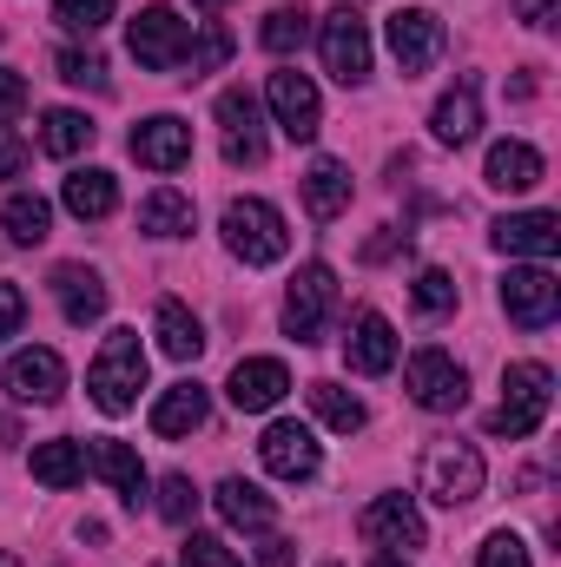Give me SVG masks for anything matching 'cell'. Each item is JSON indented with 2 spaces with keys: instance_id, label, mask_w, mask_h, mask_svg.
I'll return each mask as SVG.
<instances>
[{
  "instance_id": "cell-32",
  "label": "cell",
  "mask_w": 561,
  "mask_h": 567,
  "mask_svg": "<svg viewBox=\"0 0 561 567\" xmlns=\"http://www.w3.org/2000/svg\"><path fill=\"white\" fill-rule=\"evenodd\" d=\"M0 225H7V238H13V245H40V238L53 231V205H47L40 192H13V198H7V212H0Z\"/></svg>"
},
{
  "instance_id": "cell-2",
  "label": "cell",
  "mask_w": 561,
  "mask_h": 567,
  "mask_svg": "<svg viewBox=\"0 0 561 567\" xmlns=\"http://www.w3.org/2000/svg\"><path fill=\"white\" fill-rule=\"evenodd\" d=\"M482 449L476 442H456V435H436L429 449H422V468H417V482H422V495L429 502H442V508H469L476 495H482Z\"/></svg>"
},
{
  "instance_id": "cell-20",
  "label": "cell",
  "mask_w": 561,
  "mask_h": 567,
  "mask_svg": "<svg viewBox=\"0 0 561 567\" xmlns=\"http://www.w3.org/2000/svg\"><path fill=\"white\" fill-rule=\"evenodd\" d=\"M542 152L529 140H496L489 145V165H482V185H496V192H536L542 185Z\"/></svg>"
},
{
  "instance_id": "cell-28",
  "label": "cell",
  "mask_w": 561,
  "mask_h": 567,
  "mask_svg": "<svg viewBox=\"0 0 561 567\" xmlns=\"http://www.w3.org/2000/svg\"><path fill=\"white\" fill-rule=\"evenodd\" d=\"M205 390L198 383H172L159 403H152V435H165V442H178V435H192V429H205Z\"/></svg>"
},
{
  "instance_id": "cell-9",
  "label": "cell",
  "mask_w": 561,
  "mask_h": 567,
  "mask_svg": "<svg viewBox=\"0 0 561 567\" xmlns=\"http://www.w3.org/2000/svg\"><path fill=\"white\" fill-rule=\"evenodd\" d=\"M317 47H324L330 80H344V86H364V80H370V27H364L350 7H337V13L317 27Z\"/></svg>"
},
{
  "instance_id": "cell-39",
  "label": "cell",
  "mask_w": 561,
  "mask_h": 567,
  "mask_svg": "<svg viewBox=\"0 0 561 567\" xmlns=\"http://www.w3.org/2000/svg\"><path fill=\"white\" fill-rule=\"evenodd\" d=\"M417 310H422V317L456 310V278H449V271H422V278H417Z\"/></svg>"
},
{
  "instance_id": "cell-5",
  "label": "cell",
  "mask_w": 561,
  "mask_h": 567,
  "mask_svg": "<svg viewBox=\"0 0 561 567\" xmlns=\"http://www.w3.org/2000/svg\"><path fill=\"white\" fill-rule=\"evenodd\" d=\"M404 390H410V403L429 410V416H456V410L469 403V370H462L449 350L422 343L417 357H410V370H404Z\"/></svg>"
},
{
  "instance_id": "cell-10",
  "label": "cell",
  "mask_w": 561,
  "mask_h": 567,
  "mask_svg": "<svg viewBox=\"0 0 561 567\" xmlns=\"http://www.w3.org/2000/svg\"><path fill=\"white\" fill-rule=\"evenodd\" d=\"M384 33H390V53H397L404 80L429 73V66H436V53H442V20H436L429 7H397Z\"/></svg>"
},
{
  "instance_id": "cell-33",
  "label": "cell",
  "mask_w": 561,
  "mask_h": 567,
  "mask_svg": "<svg viewBox=\"0 0 561 567\" xmlns=\"http://www.w3.org/2000/svg\"><path fill=\"white\" fill-rule=\"evenodd\" d=\"M310 410H317V423L337 429V435H357L364 429V403L350 390H337V383H310Z\"/></svg>"
},
{
  "instance_id": "cell-27",
  "label": "cell",
  "mask_w": 561,
  "mask_h": 567,
  "mask_svg": "<svg viewBox=\"0 0 561 567\" xmlns=\"http://www.w3.org/2000/svg\"><path fill=\"white\" fill-rule=\"evenodd\" d=\"M212 502H218V515H225L232 528H245V535H265V528H272V515H278V508H272V495H265V488H252L245 475H225Z\"/></svg>"
},
{
  "instance_id": "cell-52",
  "label": "cell",
  "mask_w": 561,
  "mask_h": 567,
  "mask_svg": "<svg viewBox=\"0 0 561 567\" xmlns=\"http://www.w3.org/2000/svg\"><path fill=\"white\" fill-rule=\"evenodd\" d=\"M330 567H337V561H330Z\"/></svg>"
},
{
  "instance_id": "cell-26",
  "label": "cell",
  "mask_w": 561,
  "mask_h": 567,
  "mask_svg": "<svg viewBox=\"0 0 561 567\" xmlns=\"http://www.w3.org/2000/svg\"><path fill=\"white\" fill-rule=\"evenodd\" d=\"M152 330H159V350L172 357V363H192L198 350H205V323L178 303V297H159V310H152Z\"/></svg>"
},
{
  "instance_id": "cell-29",
  "label": "cell",
  "mask_w": 561,
  "mask_h": 567,
  "mask_svg": "<svg viewBox=\"0 0 561 567\" xmlns=\"http://www.w3.org/2000/svg\"><path fill=\"white\" fill-rule=\"evenodd\" d=\"M93 140H100V126H93L86 113H73V106H53V113L40 120V152H47V158H73V152H86Z\"/></svg>"
},
{
  "instance_id": "cell-7",
  "label": "cell",
  "mask_w": 561,
  "mask_h": 567,
  "mask_svg": "<svg viewBox=\"0 0 561 567\" xmlns=\"http://www.w3.org/2000/svg\"><path fill=\"white\" fill-rule=\"evenodd\" d=\"M126 47H133V60L145 73H172L185 60V47H192V20H178L172 7H145L140 20L126 27Z\"/></svg>"
},
{
  "instance_id": "cell-45",
  "label": "cell",
  "mask_w": 561,
  "mask_h": 567,
  "mask_svg": "<svg viewBox=\"0 0 561 567\" xmlns=\"http://www.w3.org/2000/svg\"><path fill=\"white\" fill-rule=\"evenodd\" d=\"M20 165H27V145L13 133H0V178H20Z\"/></svg>"
},
{
  "instance_id": "cell-34",
  "label": "cell",
  "mask_w": 561,
  "mask_h": 567,
  "mask_svg": "<svg viewBox=\"0 0 561 567\" xmlns=\"http://www.w3.org/2000/svg\"><path fill=\"white\" fill-rule=\"evenodd\" d=\"M258 40H265V53H297L310 40V13L304 7H272L265 27H258Z\"/></svg>"
},
{
  "instance_id": "cell-31",
  "label": "cell",
  "mask_w": 561,
  "mask_h": 567,
  "mask_svg": "<svg viewBox=\"0 0 561 567\" xmlns=\"http://www.w3.org/2000/svg\"><path fill=\"white\" fill-rule=\"evenodd\" d=\"M140 231L145 238H185V231H192V198L172 192V185H159L140 205Z\"/></svg>"
},
{
  "instance_id": "cell-30",
  "label": "cell",
  "mask_w": 561,
  "mask_h": 567,
  "mask_svg": "<svg viewBox=\"0 0 561 567\" xmlns=\"http://www.w3.org/2000/svg\"><path fill=\"white\" fill-rule=\"evenodd\" d=\"M80 475H86V449H80V442H67V435L33 442V482H47V488H73Z\"/></svg>"
},
{
  "instance_id": "cell-15",
  "label": "cell",
  "mask_w": 561,
  "mask_h": 567,
  "mask_svg": "<svg viewBox=\"0 0 561 567\" xmlns=\"http://www.w3.org/2000/svg\"><path fill=\"white\" fill-rule=\"evenodd\" d=\"M258 462H265L278 482H310L324 455H317V435H310L304 423H272L265 442H258Z\"/></svg>"
},
{
  "instance_id": "cell-24",
  "label": "cell",
  "mask_w": 561,
  "mask_h": 567,
  "mask_svg": "<svg viewBox=\"0 0 561 567\" xmlns=\"http://www.w3.org/2000/svg\"><path fill=\"white\" fill-rule=\"evenodd\" d=\"M304 212H310L317 225H330V218L350 212V172H344L337 158H317V165L304 172Z\"/></svg>"
},
{
  "instance_id": "cell-12",
  "label": "cell",
  "mask_w": 561,
  "mask_h": 567,
  "mask_svg": "<svg viewBox=\"0 0 561 567\" xmlns=\"http://www.w3.org/2000/svg\"><path fill=\"white\" fill-rule=\"evenodd\" d=\"M265 100H272V113H278L284 140H297V145L317 140V126H324V106H317V86H310L304 73H272Z\"/></svg>"
},
{
  "instance_id": "cell-11",
  "label": "cell",
  "mask_w": 561,
  "mask_h": 567,
  "mask_svg": "<svg viewBox=\"0 0 561 567\" xmlns=\"http://www.w3.org/2000/svg\"><path fill=\"white\" fill-rule=\"evenodd\" d=\"M7 396L13 403H60V390H67V363H60V350H20V357H7Z\"/></svg>"
},
{
  "instance_id": "cell-50",
  "label": "cell",
  "mask_w": 561,
  "mask_h": 567,
  "mask_svg": "<svg viewBox=\"0 0 561 567\" xmlns=\"http://www.w3.org/2000/svg\"><path fill=\"white\" fill-rule=\"evenodd\" d=\"M192 7H205V13H218V7H225V0H192Z\"/></svg>"
},
{
  "instance_id": "cell-16",
  "label": "cell",
  "mask_w": 561,
  "mask_h": 567,
  "mask_svg": "<svg viewBox=\"0 0 561 567\" xmlns=\"http://www.w3.org/2000/svg\"><path fill=\"white\" fill-rule=\"evenodd\" d=\"M357 535L377 542V548H422V515L410 495H377L364 515H357Z\"/></svg>"
},
{
  "instance_id": "cell-3",
  "label": "cell",
  "mask_w": 561,
  "mask_h": 567,
  "mask_svg": "<svg viewBox=\"0 0 561 567\" xmlns=\"http://www.w3.org/2000/svg\"><path fill=\"white\" fill-rule=\"evenodd\" d=\"M549 403H555L549 363H509V370H502V410L489 416V435H509V442L536 435L542 416H549Z\"/></svg>"
},
{
  "instance_id": "cell-4",
  "label": "cell",
  "mask_w": 561,
  "mask_h": 567,
  "mask_svg": "<svg viewBox=\"0 0 561 567\" xmlns=\"http://www.w3.org/2000/svg\"><path fill=\"white\" fill-rule=\"evenodd\" d=\"M225 245H232V258L238 265H278L284 251H290V231H284V212L278 205H265V198H232L225 205Z\"/></svg>"
},
{
  "instance_id": "cell-14",
  "label": "cell",
  "mask_w": 561,
  "mask_h": 567,
  "mask_svg": "<svg viewBox=\"0 0 561 567\" xmlns=\"http://www.w3.org/2000/svg\"><path fill=\"white\" fill-rule=\"evenodd\" d=\"M344 357H350V370H357V377H390V363H397V330H390V317L364 303V310L350 317Z\"/></svg>"
},
{
  "instance_id": "cell-40",
  "label": "cell",
  "mask_w": 561,
  "mask_h": 567,
  "mask_svg": "<svg viewBox=\"0 0 561 567\" xmlns=\"http://www.w3.org/2000/svg\"><path fill=\"white\" fill-rule=\"evenodd\" d=\"M178 567H238V561H232V548H225L218 535H185Z\"/></svg>"
},
{
  "instance_id": "cell-23",
  "label": "cell",
  "mask_w": 561,
  "mask_h": 567,
  "mask_svg": "<svg viewBox=\"0 0 561 567\" xmlns=\"http://www.w3.org/2000/svg\"><path fill=\"white\" fill-rule=\"evenodd\" d=\"M476 126H482V100H476V86L462 80V86H449V93L436 100L429 133H436V145H469L476 140Z\"/></svg>"
},
{
  "instance_id": "cell-37",
  "label": "cell",
  "mask_w": 561,
  "mask_h": 567,
  "mask_svg": "<svg viewBox=\"0 0 561 567\" xmlns=\"http://www.w3.org/2000/svg\"><path fill=\"white\" fill-rule=\"evenodd\" d=\"M159 515H165L172 528H185V522L198 515V488H192V475H165V482H159Z\"/></svg>"
},
{
  "instance_id": "cell-22",
  "label": "cell",
  "mask_w": 561,
  "mask_h": 567,
  "mask_svg": "<svg viewBox=\"0 0 561 567\" xmlns=\"http://www.w3.org/2000/svg\"><path fill=\"white\" fill-rule=\"evenodd\" d=\"M53 297H60V310H67L73 330H86V323L106 317V284H100V271H86V265H60L53 271Z\"/></svg>"
},
{
  "instance_id": "cell-17",
  "label": "cell",
  "mask_w": 561,
  "mask_h": 567,
  "mask_svg": "<svg viewBox=\"0 0 561 567\" xmlns=\"http://www.w3.org/2000/svg\"><path fill=\"white\" fill-rule=\"evenodd\" d=\"M218 126H225V158L232 165H265V133H258V100L245 86L218 93Z\"/></svg>"
},
{
  "instance_id": "cell-25",
  "label": "cell",
  "mask_w": 561,
  "mask_h": 567,
  "mask_svg": "<svg viewBox=\"0 0 561 567\" xmlns=\"http://www.w3.org/2000/svg\"><path fill=\"white\" fill-rule=\"evenodd\" d=\"M60 205H67L73 218H93V225H100V218L120 212V178L100 172V165H93V172H73V178L60 185Z\"/></svg>"
},
{
  "instance_id": "cell-43",
  "label": "cell",
  "mask_w": 561,
  "mask_h": 567,
  "mask_svg": "<svg viewBox=\"0 0 561 567\" xmlns=\"http://www.w3.org/2000/svg\"><path fill=\"white\" fill-rule=\"evenodd\" d=\"M20 323H27V290H20V284H0V343H7Z\"/></svg>"
},
{
  "instance_id": "cell-19",
  "label": "cell",
  "mask_w": 561,
  "mask_h": 567,
  "mask_svg": "<svg viewBox=\"0 0 561 567\" xmlns=\"http://www.w3.org/2000/svg\"><path fill=\"white\" fill-rule=\"evenodd\" d=\"M496 251H509V258H555L561 251V218L555 212H509V218H496Z\"/></svg>"
},
{
  "instance_id": "cell-1",
  "label": "cell",
  "mask_w": 561,
  "mask_h": 567,
  "mask_svg": "<svg viewBox=\"0 0 561 567\" xmlns=\"http://www.w3.org/2000/svg\"><path fill=\"white\" fill-rule=\"evenodd\" d=\"M86 390H93V403H100L106 416H126V410L140 403V390H145L140 330H106V343H100V357H93V370H86Z\"/></svg>"
},
{
  "instance_id": "cell-51",
  "label": "cell",
  "mask_w": 561,
  "mask_h": 567,
  "mask_svg": "<svg viewBox=\"0 0 561 567\" xmlns=\"http://www.w3.org/2000/svg\"><path fill=\"white\" fill-rule=\"evenodd\" d=\"M0 567H20V561H13V555H0Z\"/></svg>"
},
{
  "instance_id": "cell-8",
  "label": "cell",
  "mask_w": 561,
  "mask_h": 567,
  "mask_svg": "<svg viewBox=\"0 0 561 567\" xmlns=\"http://www.w3.org/2000/svg\"><path fill=\"white\" fill-rule=\"evenodd\" d=\"M502 310H509V323H522V330H549L561 317V284L549 265H516L509 278H502Z\"/></svg>"
},
{
  "instance_id": "cell-47",
  "label": "cell",
  "mask_w": 561,
  "mask_h": 567,
  "mask_svg": "<svg viewBox=\"0 0 561 567\" xmlns=\"http://www.w3.org/2000/svg\"><path fill=\"white\" fill-rule=\"evenodd\" d=\"M516 13H522L529 27H555V0H516Z\"/></svg>"
},
{
  "instance_id": "cell-42",
  "label": "cell",
  "mask_w": 561,
  "mask_h": 567,
  "mask_svg": "<svg viewBox=\"0 0 561 567\" xmlns=\"http://www.w3.org/2000/svg\"><path fill=\"white\" fill-rule=\"evenodd\" d=\"M20 113H27V80L13 66H0V126H13Z\"/></svg>"
},
{
  "instance_id": "cell-44",
  "label": "cell",
  "mask_w": 561,
  "mask_h": 567,
  "mask_svg": "<svg viewBox=\"0 0 561 567\" xmlns=\"http://www.w3.org/2000/svg\"><path fill=\"white\" fill-rule=\"evenodd\" d=\"M258 567H297V542H284V535H272V542L258 548Z\"/></svg>"
},
{
  "instance_id": "cell-41",
  "label": "cell",
  "mask_w": 561,
  "mask_h": 567,
  "mask_svg": "<svg viewBox=\"0 0 561 567\" xmlns=\"http://www.w3.org/2000/svg\"><path fill=\"white\" fill-rule=\"evenodd\" d=\"M476 567H536V561H529V548H522L509 528H496V535L482 542V561H476Z\"/></svg>"
},
{
  "instance_id": "cell-48",
  "label": "cell",
  "mask_w": 561,
  "mask_h": 567,
  "mask_svg": "<svg viewBox=\"0 0 561 567\" xmlns=\"http://www.w3.org/2000/svg\"><path fill=\"white\" fill-rule=\"evenodd\" d=\"M13 442H20V429H13L7 416H0V449H13Z\"/></svg>"
},
{
  "instance_id": "cell-13",
  "label": "cell",
  "mask_w": 561,
  "mask_h": 567,
  "mask_svg": "<svg viewBox=\"0 0 561 567\" xmlns=\"http://www.w3.org/2000/svg\"><path fill=\"white\" fill-rule=\"evenodd\" d=\"M133 158H140L145 172H178L185 158H192V126L178 120V113H152L133 126Z\"/></svg>"
},
{
  "instance_id": "cell-21",
  "label": "cell",
  "mask_w": 561,
  "mask_h": 567,
  "mask_svg": "<svg viewBox=\"0 0 561 567\" xmlns=\"http://www.w3.org/2000/svg\"><path fill=\"white\" fill-rule=\"evenodd\" d=\"M86 468H93V475H106V488H113L126 508H140V502H145V468H140V455H133L126 442L100 435V442L86 449Z\"/></svg>"
},
{
  "instance_id": "cell-36",
  "label": "cell",
  "mask_w": 561,
  "mask_h": 567,
  "mask_svg": "<svg viewBox=\"0 0 561 567\" xmlns=\"http://www.w3.org/2000/svg\"><path fill=\"white\" fill-rule=\"evenodd\" d=\"M53 66H60V80H67V86H86V93H106V86H113V80H106V60H100V53L60 47V53H53Z\"/></svg>"
},
{
  "instance_id": "cell-6",
  "label": "cell",
  "mask_w": 561,
  "mask_h": 567,
  "mask_svg": "<svg viewBox=\"0 0 561 567\" xmlns=\"http://www.w3.org/2000/svg\"><path fill=\"white\" fill-rule=\"evenodd\" d=\"M330 310H337V278H330V265H304L290 290H284V337L290 343H317L324 337V323H330Z\"/></svg>"
},
{
  "instance_id": "cell-18",
  "label": "cell",
  "mask_w": 561,
  "mask_h": 567,
  "mask_svg": "<svg viewBox=\"0 0 561 567\" xmlns=\"http://www.w3.org/2000/svg\"><path fill=\"white\" fill-rule=\"evenodd\" d=\"M284 390H290V370H284L278 357H245V363L232 370V383H225L232 410H245V416H258V410H278Z\"/></svg>"
},
{
  "instance_id": "cell-46",
  "label": "cell",
  "mask_w": 561,
  "mask_h": 567,
  "mask_svg": "<svg viewBox=\"0 0 561 567\" xmlns=\"http://www.w3.org/2000/svg\"><path fill=\"white\" fill-rule=\"evenodd\" d=\"M397 251H404V231H384V238L364 245V265H384V258H397Z\"/></svg>"
},
{
  "instance_id": "cell-35",
  "label": "cell",
  "mask_w": 561,
  "mask_h": 567,
  "mask_svg": "<svg viewBox=\"0 0 561 567\" xmlns=\"http://www.w3.org/2000/svg\"><path fill=\"white\" fill-rule=\"evenodd\" d=\"M225 60H232V33H225L218 20H205V33L185 47L178 66H185V80H198V73H212V66H225Z\"/></svg>"
},
{
  "instance_id": "cell-49",
  "label": "cell",
  "mask_w": 561,
  "mask_h": 567,
  "mask_svg": "<svg viewBox=\"0 0 561 567\" xmlns=\"http://www.w3.org/2000/svg\"><path fill=\"white\" fill-rule=\"evenodd\" d=\"M370 567H410V561H404V555H377Z\"/></svg>"
},
{
  "instance_id": "cell-38",
  "label": "cell",
  "mask_w": 561,
  "mask_h": 567,
  "mask_svg": "<svg viewBox=\"0 0 561 567\" xmlns=\"http://www.w3.org/2000/svg\"><path fill=\"white\" fill-rule=\"evenodd\" d=\"M53 20L67 33H100L113 20V0H53Z\"/></svg>"
}]
</instances>
